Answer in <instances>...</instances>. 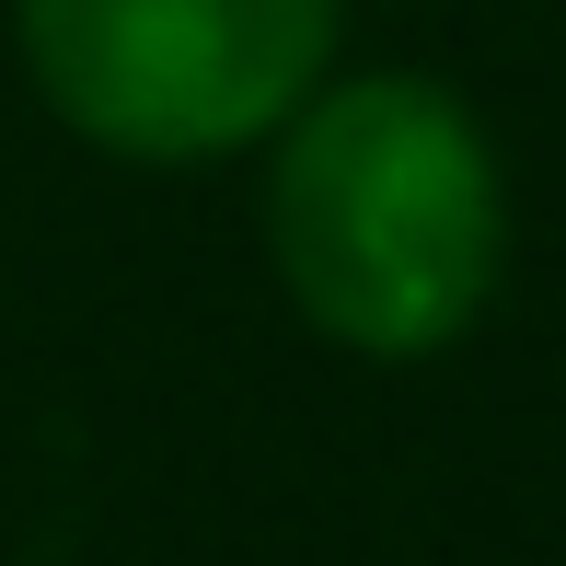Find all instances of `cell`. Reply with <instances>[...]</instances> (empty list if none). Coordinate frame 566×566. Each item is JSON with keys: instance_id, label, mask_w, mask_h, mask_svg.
<instances>
[{"instance_id": "obj_1", "label": "cell", "mask_w": 566, "mask_h": 566, "mask_svg": "<svg viewBox=\"0 0 566 566\" xmlns=\"http://www.w3.org/2000/svg\"><path fill=\"white\" fill-rule=\"evenodd\" d=\"M266 266L324 347L417 370L509 277V174L428 70H336L266 139Z\"/></svg>"}, {"instance_id": "obj_2", "label": "cell", "mask_w": 566, "mask_h": 566, "mask_svg": "<svg viewBox=\"0 0 566 566\" xmlns=\"http://www.w3.org/2000/svg\"><path fill=\"white\" fill-rule=\"evenodd\" d=\"M35 105L116 163H231L336 82L347 0H12Z\"/></svg>"}]
</instances>
